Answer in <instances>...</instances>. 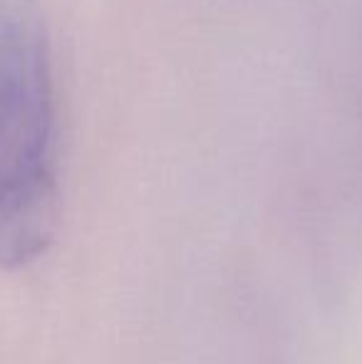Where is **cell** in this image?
I'll use <instances>...</instances> for the list:
<instances>
[{"instance_id": "cell-1", "label": "cell", "mask_w": 362, "mask_h": 364, "mask_svg": "<svg viewBox=\"0 0 362 364\" xmlns=\"http://www.w3.org/2000/svg\"><path fill=\"white\" fill-rule=\"evenodd\" d=\"M63 218L60 100L40 0H0V268L35 263Z\"/></svg>"}]
</instances>
